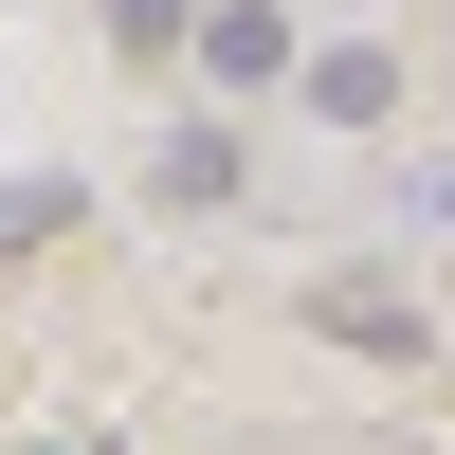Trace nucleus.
Segmentation results:
<instances>
[{"mask_svg": "<svg viewBox=\"0 0 455 455\" xmlns=\"http://www.w3.org/2000/svg\"><path fill=\"white\" fill-rule=\"evenodd\" d=\"M201 73H219V92H291L310 55H291V19H274V0H201Z\"/></svg>", "mask_w": 455, "mask_h": 455, "instance_id": "2", "label": "nucleus"}, {"mask_svg": "<svg viewBox=\"0 0 455 455\" xmlns=\"http://www.w3.org/2000/svg\"><path fill=\"white\" fill-rule=\"evenodd\" d=\"M146 182H164V201H237V128H164Z\"/></svg>", "mask_w": 455, "mask_h": 455, "instance_id": "4", "label": "nucleus"}, {"mask_svg": "<svg viewBox=\"0 0 455 455\" xmlns=\"http://www.w3.org/2000/svg\"><path fill=\"white\" fill-rule=\"evenodd\" d=\"M310 310H328V328H347V347H383V364H419V291H364V274H328V291H310Z\"/></svg>", "mask_w": 455, "mask_h": 455, "instance_id": "3", "label": "nucleus"}, {"mask_svg": "<svg viewBox=\"0 0 455 455\" xmlns=\"http://www.w3.org/2000/svg\"><path fill=\"white\" fill-rule=\"evenodd\" d=\"M291 92H310V128H401V55H383V36H328Z\"/></svg>", "mask_w": 455, "mask_h": 455, "instance_id": "1", "label": "nucleus"}, {"mask_svg": "<svg viewBox=\"0 0 455 455\" xmlns=\"http://www.w3.org/2000/svg\"><path fill=\"white\" fill-rule=\"evenodd\" d=\"M109 19H128V36H201V19H182V0H109Z\"/></svg>", "mask_w": 455, "mask_h": 455, "instance_id": "5", "label": "nucleus"}]
</instances>
